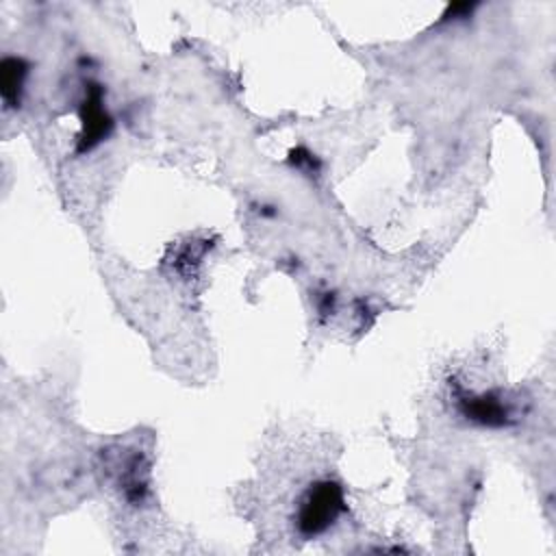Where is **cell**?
I'll return each instance as SVG.
<instances>
[{
    "label": "cell",
    "mask_w": 556,
    "mask_h": 556,
    "mask_svg": "<svg viewBox=\"0 0 556 556\" xmlns=\"http://www.w3.org/2000/svg\"><path fill=\"white\" fill-rule=\"evenodd\" d=\"M345 510L343 489L334 480H319L308 486L298 506V532L304 539L324 534Z\"/></svg>",
    "instance_id": "6da1fadb"
},
{
    "label": "cell",
    "mask_w": 556,
    "mask_h": 556,
    "mask_svg": "<svg viewBox=\"0 0 556 556\" xmlns=\"http://www.w3.org/2000/svg\"><path fill=\"white\" fill-rule=\"evenodd\" d=\"M454 400L458 413L469 419L471 424L486 426V428H502L513 421V406L504 395L489 391V393H467L458 384H454Z\"/></svg>",
    "instance_id": "7a4b0ae2"
},
{
    "label": "cell",
    "mask_w": 556,
    "mask_h": 556,
    "mask_svg": "<svg viewBox=\"0 0 556 556\" xmlns=\"http://www.w3.org/2000/svg\"><path fill=\"white\" fill-rule=\"evenodd\" d=\"M80 124L83 130L78 135L76 146L78 154L93 150L100 141H104L111 135L113 119L104 109V87L100 83L85 85V98L80 102Z\"/></svg>",
    "instance_id": "3957f363"
},
{
    "label": "cell",
    "mask_w": 556,
    "mask_h": 556,
    "mask_svg": "<svg viewBox=\"0 0 556 556\" xmlns=\"http://www.w3.org/2000/svg\"><path fill=\"white\" fill-rule=\"evenodd\" d=\"M28 74V63L20 56H7L0 63V93L7 109L20 106L24 80Z\"/></svg>",
    "instance_id": "277c9868"
}]
</instances>
